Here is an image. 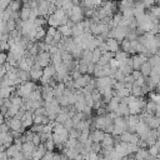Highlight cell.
<instances>
[{"mask_svg":"<svg viewBox=\"0 0 160 160\" xmlns=\"http://www.w3.org/2000/svg\"><path fill=\"white\" fill-rule=\"evenodd\" d=\"M38 88V85H36V82L35 81H29V80H26V81H24V82H21V84H19L18 86H16V89H15V92L19 95V96H21L22 99H25L34 89H36Z\"/></svg>","mask_w":160,"mask_h":160,"instance_id":"6da1fadb","label":"cell"},{"mask_svg":"<svg viewBox=\"0 0 160 160\" xmlns=\"http://www.w3.org/2000/svg\"><path fill=\"white\" fill-rule=\"evenodd\" d=\"M91 78L92 76L89 75V74H82L80 78L72 80V88L74 89H81V88H84L85 85L89 84V81L91 80Z\"/></svg>","mask_w":160,"mask_h":160,"instance_id":"7a4b0ae2","label":"cell"},{"mask_svg":"<svg viewBox=\"0 0 160 160\" xmlns=\"http://www.w3.org/2000/svg\"><path fill=\"white\" fill-rule=\"evenodd\" d=\"M119 139L120 141H125V142H134V144H138L139 141V136L138 134L135 132H130V131H124L119 135Z\"/></svg>","mask_w":160,"mask_h":160,"instance_id":"3957f363","label":"cell"},{"mask_svg":"<svg viewBox=\"0 0 160 160\" xmlns=\"http://www.w3.org/2000/svg\"><path fill=\"white\" fill-rule=\"evenodd\" d=\"M35 61H38L39 65H40L41 68H44V66H46V65H49V64L51 62V60H50V54H49L48 51H41V52H39V54L35 56Z\"/></svg>","mask_w":160,"mask_h":160,"instance_id":"277c9868","label":"cell"},{"mask_svg":"<svg viewBox=\"0 0 160 160\" xmlns=\"http://www.w3.org/2000/svg\"><path fill=\"white\" fill-rule=\"evenodd\" d=\"M40 91H41V98L44 101H50L52 98H54V94H52V88L46 84V85H40Z\"/></svg>","mask_w":160,"mask_h":160,"instance_id":"5b68a950","label":"cell"},{"mask_svg":"<svg viewBox=\"0 0 160 160\" xmlns=\"http://www.w3.org/2000/svg\"><path fill=\"white\" fill-rule=\"evenodd\" d=\"M20 120H21V126L24 129H29L32 125V111L31 110H25V112L22 114Z\"/></svg>","mask_w":160,"mask_h":160,"instance_id":"8992f818","label":"cell"},{"mask_svg":"<svg viewBox=\"0 0 160 160\" xmlns=\"http://www.w3.org/2000/svg\"><path fill=\"white\" fill-rule=\"evenodd\" d=\"M34 149H35V145L32 144V141H24L21 144V152L24 154V159L31 158Z\"/></svg>","mask_w":160,"mask_h":160,"instance_id":"52a82bcc","label":"cell"},{"mask_svg":"<svg viewBox=\"0 0 160 160\" xmlns=\"http://www.w3.org/2000/svg\"><path fill=\"white\" fill-rule=\"evenodd\" d=\"M104 135H105L104 130H101V129H94V130L90 131V134H89V139H90L92 142H101Z\"/></svg>","mask_w":160,"mask_h":160,"instance_id":"ba28073f","label":"cell"},{"mask_svg":"<svg viewBox=\"0 0 160 160\" xmlns=\"http://www.w3.org/2000/svg\"><path fill=\"white\" fill-rule=\"evenodd\" d=\"M105 44L108 45V49H109V51H111V52H115V51H118V50L120 49L119 41H118L116 39H114V38H106V39H105Z\"/></svg>","mask_w":160,"mask_h":160,"instance_id":"9c48e42d","label":"cell"},{"mask_svg":"<svg viewBox=\"0 0 160 160\" xmlns=\"http://www.w3.org/2000/svg\"><path fill=\"white\" fill-rule=\"evenodd\" d=\"M45 151H46V149H45L44 142H40L38 146H35V149H34V151L31 154V158L35 159V160H39V159L42 158V155H44Z\"/></svg>","mask_w":160,"mask_h":160,"instance_id":"30bf717a","label":"cell"},{"mask_svg":"<svg viewBox=\"0 0 160 160\" xmlns=\"http://www.w3.org/2000/svg\"><path fill=\"white\" fill-rule=\"evenodd\" d=\"M42 75V68H31L29 70V79H31L32 81H39V79Z\"/></svg>","mask_w":160,"mask_h":160,"instance_id":"8fae6325","label":"cell"},{"mask_svg":"<svg viewBox=\"0 0 160 160\" xmlns=\"http://www.w3.org/2000/svg\"><path fill=\"white\" fill-rule=\"evenodd\" d=\"M15 89H16V86H12V85L0 86V98H1V99L9 98L12 92H15Z\"/></svg>","mask_w":160,"mask_h":160,"instance_id":"7c38bea8","label":"cell"},{"mask_svg":"<svg viewBox=\"0 0 160 160\" xmlns=\"http://www.w3.org/2000/svg\"><path fill=\"white\" fill-rule=\"evenodd\" d=\"M132 158H135V159H138V160H141V159H150L149 152H148V148H139V149L132 154Z\"/></svg>","mask_w":160,"mask_h":160,"instance_id":"4fadbf2b","label":"cell"},{"mask_svg":"<svg viewBox=\"0 0 160 160\" xmlns=\"http://www.w3.org/2000/svg\"><path fill=\"white\" fill-rule=\"evenodd\" d=\"M115 112H116V115H121V116H126V115H129V108H128V104L120 100L118 108L115 109Z\"/></svg>","mask_w":160,"mask_h":160,"instance_id":"5bb4252c","label":"cell"},{"mask_svg":"<svg viewBox=\"0 0 160 160\" xmlns=\"http://www.w3.org/2000/svg\"><path fill=\"white\" fill-rule=\"evenodd\" d=\"M120 46H121V50L125 51V52H128L129 55H130V54H131V55H132V54H136L135 50H134V49L131 48V45H130V40H128L126 38L120 41Z\"/></svg>","mask_w":160,"mask_h":160,"instance_id":"9a60e30c","label":"cell"},{"mask_svg":"<svg viewBox=\"0 0 160 160\" xmlns=\"http://www.w3.org/2000/svg\"><path fill=\"white\" fill-rule=\"evenodd\" d=\"M54 75H55V66L52 64H49L42 68V76L51 79V78H54Z\"/></svg>","mask_w":160,"mask_h":160,"instance_id":"2e32d148","label":"cell"},{"mask_svg":"<svg viewBox=\"0 0 160 160\" xmlns=\"http://www.w3.org/2000/svg\"><path fill=\"white\" fill-rule=\"evenodd\" d=\"M114 142H115L114 136H112L111 134L105 132V135H104V138H102V140H101L100 144H101V148H105V146H112Z\"/></svg>","mask_w":160,"mask_h":160,"instance_id":"e0dca14e","label":"cell"},{"mask_svg":"<svg viewBox=\"0 0 160 160\" xmlns=\"http://www.w3.org/2000/svg\"><path fill=\"white\" fill-rule=\"evenodd\" d=\"M139 70H140L141 75H142L144 78H146V76H149V75H150V71H151V65L149 64V61H144V62L140 65Z\"/></svg>","mask_w":160,"mask_h":160,"instance_id":"ac0fdd59","label":"cell"},{"mask_svg":"<svg viewBox=\"0 0 160 160\" xmlns=\"http://www.w3.org/2000/svg\"><path fill=\"white\" fill-rule=\"evenodd\" d=\"M62 36H71V26H69L68 24H61L56 28Z\"/></svg>","mask_w":160,"mask_h":160,"instance_id":"d6986e66","label":"cell"},{"mask_svg":"<svg viewBox=\"0 0 160 160\" xmlns=\"http://www.w3.org/2000/svg\"><path fill=\"white\" fill-rule=\"evenodd\" d=\"M21 5H22L21 0H11V1L9 2V5H8V8H9L11 11H19L20 8H21Z\"/></svg>","mask_w":160,"mask_h":160,"instance_id":"ffe728a7","label":"cell"},{"mask_svg":"<svg viewBox=\"0 0 160 160\" xmlns=\"http://www.w3.org/2000/svg\"><path fill=\"white\" fill-rule=\"evenodd\" d=\"M46 24H48L49 26H55V28H58V26L60 25V20H58V19L51 14V15H48V16H46Z\"/></svg>","mask_w":160,"mask_h":160,"instance_id":"44dd1931","label":"cell"},{"mask_svg":"<svg viewBox=\"0 0 160 160\" xmlns=\"http://www.w3.org/2000/svg\"><path fill=\"white\" fill-rule=\"evenodd\" d=\"M52 15H54L58 20H60V21H61V19H64V18L66 16V12H65V10H64V9H61V8H56V9H55V11L52 12Z\"/></svg>","mask_w":160,"mask_h":160,"instance_id":"7402d4cb","label":"cell"},{"mask_svg":"<svg viewBox=\"0 0 160 160\" xmlns=\"http://www.w3.org/2000/svg\"><path fill=\"white\" fill-rule=\"evenodd\" d=\"M100 56H101V51H100V49H99V48H95V49L91 51V62L96 64L98 60L100 59Z\"/></svg>","mask_w":160,"mask_h":160,"instance_id":"603a6c76","label":"cell"},{"mask_svg":"<svg viewBox=\"0 0 160 160\" xmlns=\"http://www.w3.org/2000/svg\"><path fill=\"white\" fill-rule=\"evenodd\" d=\"M92 75H94V78H100V76H105V74H104V70H102V68H101L100 65H98V64H95V66H94V71H92Z\"/></svg>","mask_w":160,"mask_h":160,"instance_id":"cb8c5ba5","label":"cell"},{"mask_svg":"<svg viewBox=\"0 0 160 160\" xmlns=\"http://www.w3.org/2000/svg\"><path fill=\"white\" fill-rule=\"evenodd\" d=\"M44 145H45V149L46 150H50V151H55V142L52 141V138H49L44 141Z\"/></svg>","mask_w":160,"mask_h":160,"instance_id":"d4e9b609","label":"cell"},{"mask_svg":"<svg viewBox=\"0 0 160 160\" xmlns=\"http://www.w3.org/2000/svg\"><path fill=\"white\" fill-rule=\"evenodd\" d=\"M32 24H34L35 28H36V26H44V25L46 24V18H45V16H36Z\"/></svg>","mask_w":160,"mask_h":160,"instance_id":"484cf974","label":"cell"},{"mask_svg":"<svg viewBox=\"0 0 160 160\" xmlns=\"http://www.w3.org/2000/svg\"><path fill=\"white\" fill-rule=\"evenodd\" d=\"M56 100H58V102H59V105L60 106H69V100H68V95H60V96H58L56 98Z\"/></svg>","mask_w":160,"mask_h":160,"instance_id":"4316f807","label":"cell"},{"mask_svg":"<svg viewBox=\"0 0 160 160\" xmlns=\"http://www.w3.org/2000/svg\"><path fill=\"white\" fill-rule=\"evenodd\" d=\"M148 94H149V99H150V100H152L154 102L159 104V101H160V96H159V94H158L156 90H151V91H149Z\"/></svg>","mask_w":160,"mask_h":160,"instance_id":"83f0119b","label":"cell"},{"mask_svg":"<svg viewBox=\"0 0 160 160\" xmlns=\"http://www.w3.org/2000/svg\"><path fill=\"white\" fill-rule=\"evenodd\" d=\"M76 142H78V140H76L75 138H71V136H69V138L65 140V142H64V146H65V148H75Z\"/></svg>","mask_w":160,"mask_h":160,"instance_id":"f1b7e54d","label":"cell"},{"mask_svg":"<svg viewBox=\"0 0 160 160\" xmlns=\"http://www.w3.org/2000/svg\"><path fill=\"white\" fill-rule=\"evenodd\" d=\"M72 5H74V2H72L71 0H64V1L61 2V6H60V8L64 9L65 12H66V11H69V10L72 8Z\"/></svg>","mask_w":160,"mask_h":160,"instance_id":"f546056e","label":"cell"},{"mask_svg":"<svg viewBox=\"0 0 160 160\" xmlns=\"http://www.w3.org/2000/svg\"><path fill=\"white\" fill-rule=\"evenodd\" d=\"M31 141H32V144H34L35 146H38V145L41 142V139H40V134H39V132H34Z\"/></svg>","mask_w":160,"mask_h":160,"instance_id":"4dcf8cb0","label":"cell"},{"mask_svg":"<svg viewBox=\"0 0 160 160\" xmlns=\"http://www.w3.org/2000/svg\"><path fill=\"white\" fill-rule=\"evenodd\" d=\"M9 49H10V45L8 44V40L0 41V50L1 51H9Z\"/></svg>","mask_w":160,"mask_h":160,"instance_id":"1f68e13d","label":"cell"},{"mask_svg":"<svg viewBox=\"0 0 160 160\" xmlns=\"http://www.w3.org/2000/svg\"><path fill=\"white\" fill-rule=\"evenodd\" d=\"M62 125H64V128L68 129V130L71 129V128H72V120H71V118H68V119L62 122Z\"/></svg>","mask_w":160,"mask_h":160,"instance_id":"d6a6232c","label":"cell"},{"mask_svg":"<svg viewBox=\"0 0 160 160\" xmlns=\"http://www.w3.org/2000/svg\"><path fill=\"white\" fill-rule=\"evenodd\" d=\"M56 32V28L55 26H48V29H46V35H49V36H51L52 38V35Z\"/></svg>","mask_w":160,"mask_h":160,"instance_id":"836d02e7","label":"cell"},{"mask_svg":"<svg viewBox=\"0 0 160 160\" xmlns=\"http://www.w3.org/2000/svg\"><path fill=\"white\" fill-rule=\"evenodd\" d=\"M121 71H122V74H124V75L131 74V71H132V66H130V65H128V64H126V65L122 68V70H121Z\"/></svg>","mask_w":160,"mask_h":160,"instance_id":"e575fe53","label":"cell"},{"mask_svg":"<svg viewBox=\"0 0 160 160\" xmlns=\"http://www.w3.org/2000/svg\"><path fill=\"white\" fill-rule=\"evenodd\" d=\"M6 58H8V52L0 50V64H5L6 62Z\"/></svg>","mask_w":160,"mask_h":160,"instance_id":"d590c367","label":"cell"},{"mask_svg":"<svg viewBox=\"0 0 160 160\" xmlns=\"http://www.w3.org/2000/svg\"><path fill=\"white\" fill-rule=\"evenodd\" d=\"M52 152L54 151H50V150H46L45 152H44V155H42V158L41 159H52Z\"/></svg>","mask_w":160,"mask_h":160,"instance_id":"8d00e7d4","label":"cell"},{"mask_svg":"<svg viewBox=\"0 0 160 160\" xmlns=\"http://www.w3.org/2000/svg\"><path fill=\"white\" fill-rule=\"evenodd\" d=\"M0 159H9L8 155H6V152H5V150L0 151Z\"/></svg>","mask_w":160,"mask_h":160,"instance_id":"74e56055","label":"cell"},{"mask_svg":"<svg viewBox=\"0 0 160 160\" xmlns=\"http://www.w3.org/2000/svg\"><path fill=\"white\" fill-rule=\"evenodd\" d=\"M29 0H21V2H28Z\"/></svg>","mask_w":160,"mask_h":160,"instance_id":"f35d334b","label":"cell"}]
</instances>
